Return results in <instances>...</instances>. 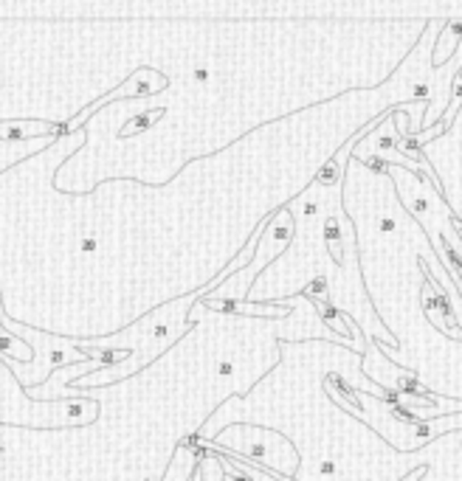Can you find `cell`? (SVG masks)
<instances>
[{
  "label": "cell",
  "instance_id": "obj_1",
  "mask_svg": "<svg viewBox=\"0 0 462 481\" xmlns=\"http://www.w3.org/2000/svg\"><path fill=\"white\" fill-rule=\"evenodd\" d=\"M201 299H203V293H186L183 299L161 307L158 313L139 318V324H133L116 338H74L77 349H107V352H124L127 358L113 366L96 369L65 388H56L51 397H59L62 391H82V388H93V386L121 383L124 377L136 374L150 361H155L167 347H172L178 338H183V332L189 326V313Z\"/></svg>",
  "mask_w": 462,
  "mask_h": 481
},
{
  "label": "cell",
  "instance_id": "obj_2",
  "mask_svg": "<svg viewBox=\"0 0 462 481\" xmlns=\"http://www.w3.org/2000/svg\"><path fill=\"white\" fill-rule=\"evenodd\" d=\"M201 456L203 450L197 448V445H183L180 450H175L167 473L161 475V481H189L192 473L197 470V464H201Z\"/></svg>",
  "mask_w": 462,
  "mask_h": 481
},
{
  "label": "cell",
  "instance_id": "obj_3",
  "mask_svg": "<svg viewBox=\"0 0 462 481\" xmlns=\"http://www.w3.org/2000/svg\"><path fill=\"white\" fill-rule=\"evenodd\" d=\"M380 226H383V231H392V228H394V223H392V220H383Z\"/></svg>",
  "mask_w": 462,
  "mask_h": 481
}]
</instances>
